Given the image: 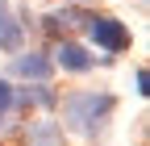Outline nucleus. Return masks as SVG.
Returning a JSON list of instances; mask_svg holds the SVG:
<instances>
[{
    "label": "nucleus",
    "mask_w": 150,
    "mask_h": 146,
    "mask_svg": "<svg viewBox=\"0 0 150 146\" xmlns=\"http://www.w3.org/2000/svg\"><path fill=\"white\" fill-rule=\"evenodd\" d=\"M108 113H112V96L108 92H71L63 100V121L75 134H83V138L96 134Z\"/></svg>",
    "instance_id": "1"
},
{
    "label": "nucleus",
    "mask_w": 150,
    "mask_h": 146,
    "mask_svg": "<svg viewBox=\"0 0 150 146\" xmlns=\"http://www.w3.org/2000/svg\"><path fill=\"white\" fill-rule=\"evenodd\" d=\"M88 33H92V42L104 46V50H125L129 46V29L117 21V17H88Z\"/></svg>",
    "instance_id": "2"
},
{
    "label": "nucleus",
    "mask_w": 150,
    "mask_h": 146,
    "mask_svg": "<svg viewBox=\"0 0 150 146\" xmlns=\"http://www.w3.org/2000/svg\"><path fill=\"white\" fill-rule=\"evenodd\" d=\"M54 54H59L54 63H59L63 71H88V67H92V54H88L79 42H63V46L54 50Z\"/></svg>",
    "instance_id": "3"
},
{
    "label": "nucleus",
    "mask_w": 150,
    "mask_h": 146,
    "mask_svg": "<svg viewBox=\"0 0 150 146\" xmlns=\"http://www.w3.org/2000/svg\"><path fill=\"white\" fill-rule=\"evenodd\" d=\"M21 21L8 13V4L0 0V50H21Z\"/></svg>",
    "instance_id": "4"
},
{
    "label": "nucleus",
    "mask_w": 150,
    "mask_h": 146,
    "mask_svg": "<svg viewBox=\"0 0 150 146\" xmlns=\"http://www.w3.org/2000/svg\"><path fill=\"white\" fill-rule=\"evenodd\" d=\"M13 71L25 79H46L50 75V59H42V54H17L13 59Z\"/></svg>",
    "instance_id": "5"
},
{
    "label": "nucleus",
    "mask_w": 150,
    "mask_h": 146,
    "mask_svg": "<svg viewBox=\"0 0 150 146\" xmlns=\"http://www.w3.org/2000/svg\"><path fill=\"white\" fill-rule=\"evenodd\" d=\"M29 146H63V125L59 121H33L29 125Z\"/></svg>",
    "instance_id": "6"
},
{
    "label": "nucleus",
    "mask_w": 150,
    "mask_h": 146,
    "mask_svg": "<svg viewBox=\"0 0 150 146\" xmlns=\"http://www.w3.org/2000/svg\"><path fill=\"white\" fill-rule=\"evenodd\" d=\"M13 100H21V104H54V100H59V96H54V92H50V88H46V79H38V88H33V92H29V88H25V92H21V96H17V92H13Z\"/></svg>",
    "instance_id": "7"
},
{
    "label": "nucleus",
    "mask_w": 150,
    "mask_h": 146,
    "mask_svg": "<svg viewBox=\"0 0 150 146\" xmlns=\"http://www.w3.org/2000/svg\"><path fill=\"white\" fill-rule=\"evenodd\" d=\"M75 21H83V17H79V13H67V9H63V13H46V29H50V33H63V29H71Z\"/></svg>",
    "instance_id": "8"
},
{
    "label": "nucleus",
    "mask_w": 150,
    "mask_h": 146,
    "mask_svg": "<svg viewBox=\"0 0 150 146\" xmlns=\"http://www.w3.org/2000/svg\"><path fill=\"white\" fill-rule=\"evenodd\" d=\"M8 104H13V84H8V79H0V117L8 113Z\"/></svg>",
    "instance_id": "9"
}]
</instances>
